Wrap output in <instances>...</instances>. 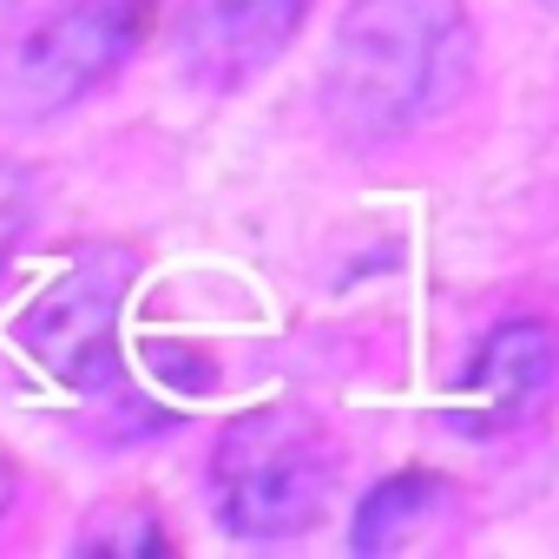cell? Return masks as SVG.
Instances as JSON below:
<instances>
[{"label":"cell","instance_id":"cell-1","mask_svg":"<svg viewBox=\"0 0 559 559\" xmlns=\"http://www.w3.org/2000/svg\"><path fill=\"white\" fill-rule=\"evenodd\" d=\"M474 60L461 0H349L336 27L323 99L349 139H395L441 112Z\"/></svg>","mask_w":559,"mask_h":559},{"label":"cell","instance_id":"cell-2","mask_svg":"<svg viewBox=\"0 0 559 559\" xmlns=\"http://www.w3.org/2000/svg\"><path fill=\"white\" fill-rule=\"evenodd\" d=\"M330 474H336V448H330L323 421L304 408H284V402L237 415L211 448L217 520L243 539L304 533L330 500Z\"/></svg>","mask_w":559,"mask_h":559},{"label":"cell","instance_id":"cell-3","mask_svg":"<svg viewBox=\"0 0 559 559\" xmlns=\"http://www.w3.org/2000/svg\"><path fill=\"white\" fill-rule=\"evenodd\" d=\"M139 257L119 243H93L80 263H67L21 317V349L34 369H47L67 389H106L119 376V317L132 297Z\"/></svg>","mask_w":559,"mask_h":559},{"label":"cell","instance_id":"cell-4","mask_svg":"<svg viewBox=\"0 0 559 559\" xmlns=\"http://www.w3.org/2000/svg\"><path fill=\"white\" fill-rule=\"evenodd\" d=\"M145 27L152 0H67V8H53L40 27H27L8 67L21 112H60L93 86H106L139 53Z\"/></svg>","mask_w":559,"mask_h":559},{"label":"cell","instance_id":"cell-5","mask_svg":"<svg viewBox=\"0 0 559 559\" xmlns=\"http://www.w3.org/2000/svg\"><path fill=\"white\" fill-rule=\"evenodd\" d=\"M552 389H559V323L513 317L474 349L448 421L461 435H507V428H526Z\"/></svg>","mask_w":559,"mask_h":559},{"label":"cell","instance_id":"cell-6","mask_svg":"<svg viewBox=\"0 0 559 559\" xmlns=\"http://www.w3.org/2000/svg\"><path fill=\"white\" fill-rule=\"evenodd\" d=\"M310 0H191L178 21V73L204 93L250 86L304 27Z\"/></svg>","mask_w":559,"mask_h":559},{"label":"cell","instance_id":"cell-7","mask_svg":"<svg viewBox=\"0 0 559 559\" xmlns=\"http://www.w3.org/2000/svg\"><path fill=\"white\" fill-rule=\"evenodd\" d=\"M454 507V480L448 474H395L382 480L362 513H356V552H395V546H415L428 526H441Z\"/></svg>","mask_w":559,"mask_h":559},{"label":"cell","instance_id":"cell-8","mask_svg":"<svg viewBox=\"0 0 559 559\" xmlns=\"http://www.w3.org/2000/svg\"><path fill=\"white\" fill-rule=\"evenodd\" d=\"M73 546H80V552H112V559L171 552V539H165V526H158L152 507H106V513H93V526H86Z\"/></svg>","mask_w":559,"mask_h":559},{"label":"cell","instance_id":"cell-9","mask_svg":"<svg viewBox=\"0 0 559 559\" xmlns=\"http://www.w3.org/2000/svg\"><path fill=\"white\" fill-rule=\"evenodd\" d=\"M34 211H40V178L27 165H0V284H8L14 250H21Z\"/></svg>","mask_w":559,"mask_h":559},{"label":"cell","instance_id":"cell-10","mask_svg":"<svg viewBox=\"0 0 559 559\" xmlns=\"http://www.w3.org/2000/svg\"><path fill=\"white\" fill-rule=\"evenodd\" d=\"M8 500H14V461H8V448H0V513H8Z\"/></svg>","mask_w":559,"mask_h":559},{"label":"cell","instance_id":"cell-11","mask_svg":"<svg viewBox=\"0 0 559 559\" xmlns=\"http://www.w3.org/2000/svg\"><path fill=\"white\" fill-rule=\"evenodd\" d=\"M8 8H14V0H0V21H8Z\"/></svg>","mask_w":559,"mask_h":559}]
</instances>
